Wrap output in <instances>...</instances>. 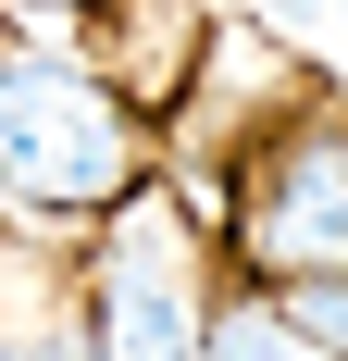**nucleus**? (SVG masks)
I'll return each mask as SVG.
<instances>
[{
	"instance_id": "f257e3e1",
	"label": "nucleus",
	"mask_w": 348,
	"mask_h": 361,
	"mask_svg": "<svg viewBox=\"0 0 348 361\" xmlns=\"http://www.w3.org/2000/svg\"><path fill=\"white\" fill-rule=\"evenodd\" d=\"M149 187V125L125 87H100L87 63H0V200L13 212H100Z\"/></svg>"
},
{
	"instance_id": "39448f33",
	"label": "nucleus",
	"mask_w": 348,
	"mask_h": 361,
	"mask_svg": "<svg viewBox=\"0 0 348 361\" xmlns=\"http://www.w3.org/2000/svg\"><path fill=\"white\" fill-rule=\"evenodd\" d=\"M199 361H323V349L286 324L274 287H249V274H237V287L211 299V324H199Z\"/></svg>"
},
{
	"instance_id": "7ed1b4c3",
	"label": "nucleus",
	"mask_w": 348,
	"mask_h": 361,
	"mask_svg": "<svg viewBox=\"0 0 348 361\" xmlns=\"http://www.w3.org/2000/svg\"><path fill=\"white\" fill-rule=\"evenodd\" d=\"M87 312H100V361H187L199 349L211 299H199V274H187V224H174L162 187L125 200L100 274H87Z\"/></svg>"
},
{
	"instance_id": "20e7f679",
	"label": "nucleus",
	"mask_w": 348,
	"mask_h": 361,
	"mask_svg": "<svg viewBox=\"0 0 348 361\" xmlns=\"http://www.w3.org/2000/svg\"><path fill=\"white\" fill-rule=\"evenodd\" d=\"M0 361H100L87 287H50L37 250H0Z\"/></svg>"
},
{
	"instance_id": "423d86ee",
	"label": "nucleus",
	"mask_w": 348,
	"mask_h": 361,
	"mask_svg": "<svg viewBox=\"0 0 348 361\" xmlns=\"http://www.w3.org/2000/svg\"><path fill=\"white\" fill-rule=\"evenodd\" d=\"M37 13H100V0H37Z\"/></svg>"
},
{
	"instance_id": "f03ea898",
	"label": "nucleus",
	"mask_w": 348,
	"mask_h": 361,
	"mask_svg": "<svg viewBox=\"0 0 348 361\" xmlns=\"http://www.w3.org/2000/svg\"><path fill=\"white\" fill-rule=\"evenodd\" d=\"M237 274L249 287H286V274H323L348 262V112L311 100L286 112L274 137L237 162Z\"/></svg>"
}]
</instances>
